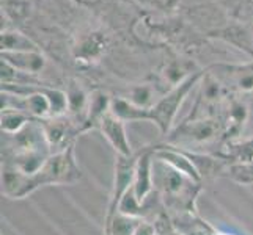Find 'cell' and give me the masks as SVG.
<instances>
[{"instance_id": "2e32d148", "label": "cell", "mask_w": 253, "mask_h": 235, "mask_svg": "<svg viewBox=\"0 0 253 235\" xmlns=\"http://www.w3.org/2000/svg\"><path fill=\"white\" fill-rule=\"evenodd\" d=\"M214 235H234V234H231V232H226V231H219V229H217Z\"/></svg>"}, {"instance_id": "52a82bcc", "label": "cell", "mask_w": 253, "mask_h": 235, "mask_svg": "<svg viewBox=\"0 0 253 235\" xmlns=\"http://www.w3.org/2000/svg\"><path fill=\"white\" fill-rule=\"evenodd\" d=\"M41 123H42V127H44V134H46L52 154L60 152L66 149V147L76 144L77 136L84 134L82 127L68 115L44 119V121H41Z\"/></svg>"}, {"instance_id": "4fadbf2b", "label": "cell", "mask_w": 253, "mask_h": 235, "mask_svg": "<svg viewBox=\"0 0 253 235\" xmlns=\"http://www.w3.org/2000/svg\"><path fill=\"white\" fill-rule=\"evenodd\" d=\"M223 179H230L241 187L253 185V162H228Z\"/></svg>"}, {"instance_id": "9c48e42d", "label": "cell", "mask_w": 253, "mask_h": 235, "mask_svg": "<svg viewBox=\"0 0 253 235\" xmlns=\"http://www.w3.org/2000/svg\"><path fill=\"white\" fill-rule=\"evenodd\" d=\"M102 134V136L106 138L107 143L112 146L115 155L121 157H130L134 155V149L130 146L129 136L126 132V123L123 119H120L117 115H113L112 111L106 113L99 121L98 127H96Z\"/></svg>"}, {"instance_id": "ba28073f", "label": "cell", "mask_w": 253, "mask_h": 235, "mask_svg": "<svg viewBox=\"0 0 253 235\" xmlns=\"http://www.w3.org/2000/svg\"><path fill=\"white\" fill-rule=\"evenodd\" d=\"M132 191L140 204H146L154 193V151L153 146H145L137 151L135 172L132 182Z\"/></svg>"}, {"instance_id": "6da1fadb", "label": "cell", "mask_w": 253, "mask_h": 235, "mask_svg": "<svg viewBox=\"0 0 253 235\" xmlns=\"http://www.w3.org/2000/svg\"><path fill=\"white\" fill-rule=\"evenodd\" d=\"M154 188L161 198L167 213L174 216L198 215L197 199L203 191V184L189 179L184 174L174 171L154 157Z\"/></svg>"}, {"instance_id": "9a60e30c", "label": "cell", "mask_w": 253, "mask_h": 235, "mask_svg": "<svg viewBox=\"0 0 253 235\" xmlns=\"http://www.w3.org/2000/svg\"><path fill=\"white\" fill-rule=\"evenodd\" d=\"M134 235H158V231H156V226H154L153 221H150V220H140V223H138Z\"/></svg>"}, {"instance_id": "3957f363", "label": "cell", "mask_w": 253, "mask_h": 235, "mask_svg": "<svg viewBox=\"0 0 253 235\" xmlns=\"http://www.w3.org/2000/svg\"><path fill=\"white\" fill-rule=\"evenodd\" d=\"M82 169L76 159V144H73L60 152L50 154L46 163L37 172L29 174V196L42 187L76 185L82 180Z\"/></svg>"}, {"instance_id": "8992f818", "label": "cell", "mask_w": 253, "mask_h": 235, "mask_svg": "<svg viewBox=\"0 0 253 235\" xmlns=\"http://www.w3.org/2000/svg\"><path fill=\"white\" fill-rule=\"evenodd\" d=\"M135 162H137V152L130 157H115V167H113V182L112 190L109 196L107 212L106 216H112L118 213V205L123 196L132 188L134 182V172H135Z\"/></svg>"}, {"instance_id": "e0dca14e", "label": "cell", "mask_w": 253, "mask_h": 235, "mask_svg": "<svg viewBox=\"0 0 253 235\" xmlns=\"http://www.w3.org/2000/svg\"><path fill=\"white\" fill-rule=\"evenodd\" d=\"M250 99H252V103H253V94L250 96Z\"/></svg>"}, {"instance_id": "8fae6325", "label": "cell", "mask_w": 253, "mask_h": 235, "mask_svg": "<svg viewBox=\"0 0 253 235\" xmlns=\"http://www.w3.org/2000/svg\"><path fill=\"white\" fill-rule=\"evenodd\" d=\"M226 162H253V134L236 141L223 143L220 152Z\"/></svg>"}, {"instance_id": "7c38bea8", "label": "cell", "mask_w": 253, "mask_h": 235, "mask_svg": "<svg viewBox=\"0 0 253 235\" xmlns=\"http://www.w3.org/2000/svg\"><path fill=\"white\" fill-rule=\"evenodd\" d=\"M40 47L27 36L17 30L2 32V52H32Z\"/></svg>"}, {"instance_id": "ac0fdd59", "label": "cell", "mask_w": 253, "mask_h": 235, "mask_svg": "<svg viewBox=\"0 0 253 235\" xmlns=\"http://www.w3.org/2000/svg\"><path fill=\"white\" fill-rule=\"evenodd\" d=\"M158 235H159V234H158Z\"/></svg>"}, {"instance_id": "277c9868", "label": "cell", "mask_w": 253, "mask_h": 235, "mask_svg": "<svg viewBox=\"0 0 253 235\" xmlns=\"http://www.w3.org/2000/svg\"><path fill=\"white\" fill-rule=\"evenodd\" d=\"M203 72H205V69L197 72L195 75L189 77L187 80L179 83L178 86L169 90L158 102H156V105L148 108V121L158 127L159 132L164 136L174 127V121H176L179 108L187 99V96L194 91V88L198 86L200 80H202V77H203Z\"/></svg>"}, {"instance_id": "30bf717a", "label": "cell", "mask_w": 253, "mask_h": 235, "mask_svg": "<svg viewBox=\"0 0 253 235\" xmlns=\"http://www.w3.org/2000/svg\"><path fill=\"white\" fill-rule=\"evenodd\" d=\"M2 60L16 67L17 71L40 77L46 71L47 58L41 54V50L32 52H2Z\"/></svg>"}, {"instance_id": "7a4b0ae2", "label": "cell", "mask_w": 253, "mask_h": 235, "mask_svg": "<svg viewBox=\"0 0 253 235\" xmlns=\"http://www.w3.org/2000/svg\"><path fill=\"white\" fill-rule=\"evenodd\" d=\"M165 144L190 152L219 154L223 132L219 119H184L164 136Z\"/></svg>"}, {"instance_id": "5bb4252c", "label": "cell", "mask_w": 253, "mask_h": 235, "mask_svg": "<svg viewBox=\"0 0 253 235\" xmlns=\"http://www.w3.org/2000/svg\"><path fill=\"white\" fill-rule=\"evenodd\" d=\"M32 121L37 119H32L29 115H25V113L19 110L5 108L2 110V135H14L17 132H21Z\"/></svg>"}, {"instance_id": "5b68a950", "label": "cell", "mask_w": 253, "mask_h": 235, "mask_svg": "<svg viewBox=\"0 0 253 235\" xmlns=\"http://www.w3.org/2000/svg\"><path fill=\"white\" fill-rule=\"evenodd\" d=\"M226 90L236 96L253 94V63H215L206 67Z\"/></svg>"}]
</instances>
